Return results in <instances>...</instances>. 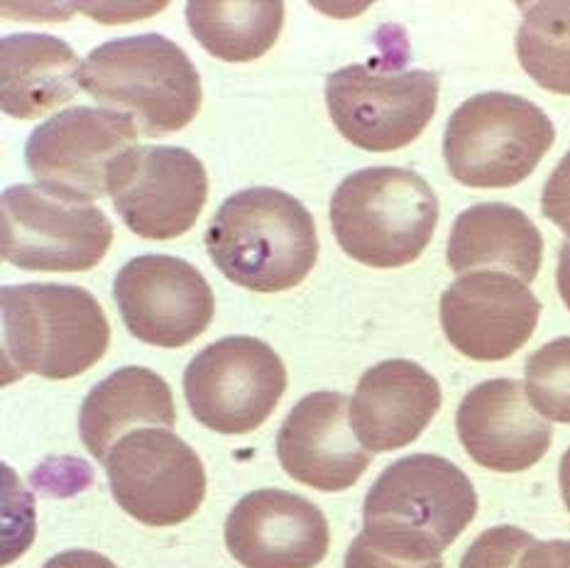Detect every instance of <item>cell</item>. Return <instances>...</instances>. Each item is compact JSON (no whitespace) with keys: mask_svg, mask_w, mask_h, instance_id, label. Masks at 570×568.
Masks as SVG:
<instances>
[{"mask_svg":"<svg viewBox=\"0 0 570 568\" xmlns=\"http://www.w3.org/2000/svg\"><path fill=\"white\" fill-rule=\"evenodd\" d=\"M206 251L218 273L238 287L287 292L316 265V221L296 196L250 187L220 204L206 231Z\"/></svg>","mask_w":570,"mask_h":568,"instance_id":"obj_1","label":"cell"},{"mask_svg":"<svg viewBox=\"0 0 570 568\" xmlns=\"http://www.w3.org/2000/svg\"><path fill=\"white\" fill-rule=\"evenodd\" d=\"M478 515V492L449 459L414 453L384 468L367 490L363 535L377 547L441 559Z\"/></svg>","mask_w":570,"mask_h":568,"instance_id":"obj_2","label":"cell"},{"mask_svg":"<svg viewBox=\"0 0 570 568\" xmlns=\"http://www.w3.org/2000/svg\"><path fill=\"white\" fill-rule=\"evenodd\" d=\"M0 306L6 382L24 375L77 378L108 351L104 306L77 284H8Z\"/></svg>","mask_w":570,"mask_h":568,"instance_id":"obj_3","label":"cell"},{"mask_svg":"<svg viewBox=\"0 0 570 568\" xmlns=\"http://www.w3.org/2000/svg\"><path fill=\"white\" fill-rule=\"evenodd\" d=\"M436 226L439 196L412 169H357L333 192V236L345 255L367 267L396 270L416 263Z\"/></svg>","mask_w":570,"mask_h":568,"instance_id":"obj_4","label":"cell"},{"mask_svg":"<svg viewBox=\"0 0 570 568\" xmlns=\"http://www.w3.org/2000/svg\"><path fill=\"white\" fill-rule=\"evenodd\" d=\"M81 89L138 120L145 135L184 130L204 101L202 77L189 55L157 32L91 49L81 65Z\"/></svg>","mask_w":570,"mask_h":568,"instance_id":"obj_5","label":"cell"},{"mask_svg":"<svg viewBox=\"0 0 570 568\" xmlns=\"http://www.w3.org/2000/svg\"><path fill=\"white\" fill-rule=\"evenodd\" d=\"M553 143V123L537 104L488 91L455 108L445 126L443 157L458 184L507 189L522 184Z\"/></svg>","mask_w":570,"mask_h":568,"instance_id":"obj_6","label":"cell"},{"mask_svg":"<svg viewBox=\"0 0 570 568\" xmlns=\"http://www.w3.org/2000/svg\"><path fill=\"white\" fill-rule=\"evenodd\" d=\"M287 392V368L269 343L228 336L206 345L184 370V398L196 422L240 437L263 427Z\"/></svg>","mask_w":570,"mask_h":568,"instance_id":"obj_7","label":"cell"},{"mask_svg":"<svg viewBox=\"0 0 570 568\" xmlns=\"http://www.w3.org/2000/svg\"><path fill=\"white\" fill-rule=\"evenodd\" d=\"M3 261L30 273H89L114 245L104 208L67 202L40 184L3 192Z\"/></svg>","mask_w":570,"mask_h":568,"instance_id":"obj_8","label":"cell"},{"mask_svg":"<svg viewBox=\"0 0 570 568\" xmlns=\"http://www.w3.org/2000/svg\"><path fill=\"white\" fill-rule=\"evenodd\" d=\"M439 89V77L426 69L377 71L351 65L328 74L326 106L345 140L367 153H394L426 130Z\"/></svg>","mask_w":570,"mask_h":568,"instance_id":"obj_9","label":"cell"},{"mask_svg":"<svg viewBox=\"0 0 570 568\" xmlns=\"http://www.w3.org/2000/svg\"><path fill=\"white\" fill-rule=\"evenodd\" d=\"M138 128L110 108L73 106L47 118L24 143V165L42 189L77 204L108 194V175L130 147Z\"/></svg>","mask_w":570,"mask_h":568,"instance_id":"obj_10","label":"cell"},{"mask_svg":"<svg viewBox=\"0 0 570 568\" xmlns=\"http://www.w3.org/2000/svg\"><path fill=\"white\" fill-rule=\"evenodd\" d=\"M108 486L120 510L147 527H175L206 498L198 453L171 429H135L106 459Z\"/></svg>","mask_w":570,"mask_h":568,"instance_id":"obj_11","label":"cell"},{"mask_svg":"<svg viewBox=\"0 0 570 568\" xmlns=\"http://www.w3.org/2000/svg\"><path fill=\"white\" fill-rule=\"evenodd\" d=\"M108 196L135 236L171 241L189 233L208 199V175L187 147L135 145L108 175Z\"/></svg>","mask_w":570,"mask_h":568,"instance_id":"obj_12","label":"cell"},{"mask_svg":"<svg viewBox=\"0 0 570 568\" xmlns=\"http://www.w3.org/2000/svg\"><path fill=\"white\" fill-rule=\"evenodd\" d=\"M114 296L122 324L142 343L181 349L210 326L214 290L202 270L181 257L140 255L120 267Z\"/></svg>","mask_w":570,"mask_h":568,"instance_id":"obj_13","label":"cell"},{"mask_svg":"<svg viewBox=\"0 0 570 568\" xmlns=\"http://www.w3.org/2000/svg\"><path fill=\"white\" fill-rule=\"evenodd\" d=\"M541 304L519 277L480 270L441 294V326L458 353L482 363L512 358L534 336Z\"/></svg>","mask_w":570,"mask_h":568,"instance_id":"obj_14","label":"cell"},{"mask_svg":"<svg viewBox=\"0 0 570 568\" xmlns=\"http://www.w3.org/2000/svg\"><path fill=\"white\" fill-rule=\"evenodd\" d=\"M328 545L326 515L289 490L247 492L226 520V547L245 568H316Z\"/></svg>","mask_w":570,"mask_h":568,"instance_id":"obj_15","label":"cell"},{"mask_svg":"<svg viewBox=\"0 0 570 568\" xmlns=\"http://www.w3.org/2000/svg\"><path fill=\"white\" fill-rule=\"evenodd\" d=\"M277 459L289 478L321 492L353 488L373 463L351 424V402L318 390L292 407L277 434Z\"/></svg>","mask_w":570,"mask_h":568,"instance_id":"obj_16","label":"cell"},{"mask_svg":"<svg viewBox=\"0 0 570 568\" xmlns=\"http://www.w3.org/2000/svg\"><path fill=\"white\" fill-rule=\"evenodd\" d=\"M458 439L488 471L522 473L549 453L553 429L519 380H485L470 390L455 414Z\"/></svg>","mask_w":570,"mask_h":568,"instance_id":"obj_17","label":"cell"},{"mask_svg":"<svg viewBox=\"0 0 570 568\" xmlns=\"http://www.w3.org/2000/svg\"><path fill=\"white\" fill-rule=\"evenodd\" d=\"M443 402L439 380L414 361H382L357 380L351 400V424L370 453L414 443L439 414Z\"/></svg>","mask_w":570,"mask_h":568,"instance_id":"obj_18","label":"cell"},{"mask_svg":"<svg viewBox=\"0 0 570 568\" xmlns=\"http://www.w3.org/2000/svg\"><path fill=\"white\" fill-rule=\"evenodd\" d=\"M81 89V61L52 35L18 32L0 40V104L3 114L32 120L69 104Z\"/></svg>","mask_w":570,"mask_h":568,"instance_id":"obj_19","label":"cell"},{"mask_svg":"<svg viewBox=\"0 0 570 568\" xmlns=\"http://www.w3.org/2000/svg\"><path fill=\"white\" fill-rule=\"evenodd\" d=\"M145 424L175 429L177 407L171 388L150 368L128 365L98 382L79 412V437L96 461L106 463L116 443Z\"/></svg>","mask_w":570,"mask_h":568,"instance_id":"obj_20","label":"cell"},{"mask_svg":"<svg viewBox=\"0 0 570 568\" xmlns=\"http://www.w3.org/2000/svg\"><path fill=\"white\" fill-rule=\"evenodd\" d=\"M445 255L458 275L502 267L531 284L541 270L543 236L522 208L498 202L475 204L455 218Z\"/></svg>","mask_w":570,"mask_h":568,"instance_id":"obj_21","label":"cell"},{"mask_svg":"<svg viewBox=\"0 0 570 568\" xmlns=\"http://www.w3.org/2000/svg\"><path fill=\"white\" fill-rule=\"evenodd\" d=\"M187 25L196 42L216 59L243 65L269 52L279 40L284 3H187Z\"/></svg>","mask_w":570,"mask_h":568,"instance_id":"obj_22","label":"cell"},{"mask_svg":"<svg viewBox=\"0 0 570 568\" xmlns=\"http://www.w3.org/2000/svg\"><path fill=\"white\" fill-rule=\"evenodd\" d=\"M517 30L519 65L541 89L570 96V0L529 3Z\"/></svg>","mask_w":570,"mask_h":568,"instance_id":"obj_23","label":"cell"},{"mask_svg":"<svg viewBox=\"0 0 570 568\" xmlns=\"http://www.w3.org/2000/svg\"><path fill=\"white\" fill-rule=\"evenodd\" d=\"M524 370L534 410L551 422L570 424V336L541 345L529 355Z\"/></svg>","mask_w":570,"mask_h":568,"instance_id":"obj_24","label":"cell"},{"mask_svg":"<svg viewBox=\"0 0 570 568\" xmlns=\"http://www.w3.org/2000/svg\"><path fill=\"white\" fill-rule=\"evenodd\" d=\"M534 537L512 525L485 529L468 547L461 568H517L522 554L534 545Z\"/></svg>","mask_w":570,"mask_h":568,"instance_id":"obj_25","label":"cell"},{"mask_svg":"<svg viewBox=\"0 0 570 568\" xmlns=\"http://www.w3.org/2000/svg\"><path fill=\"white\" fill-rule=\"evenodd\" d=\"M345 568H445L441 559H419L412 554L377 547L363 532L345 554Z\"/></svg>","mask_w":570,"mask_h":568,"instance_id":"obj_26","label":"cell"},{"mask_svg":"<svg viewBox=\"0 0 570 568\" xmlns=\"http://www.w3.org/2000/svg\"><path fill=\"white\" fill-rule=\"evenodd\" d=\"M541 214L570 238V150L556 165L549 182L543 184Z\"/></svg>","mask_w":570,"mask_h":568,"instance_id":"obj_27","label":"cell"},{"mask_svg":"<svg viewBox=\"0 0 570 568\" xmlns=\"http://www.w3.org/2000/svg\"><path fill=\"white\" fill-rule=\"evenodd\" d=\"M517 568H570V541H534L519 559Z\"/></svg>","mask_w":570,"mask_h":568,"instance_id":"obj_28","label":"cell"},{"mask_svg":"<svg viewBox=\"0 0 570 568\" xmlns=\"http://www.w3.org/2000/svg\"><path fill=\"white\" fill-rule=\"evenodd\" d=\"M42 568H118L104 554L91 549H69L49 559Z\"/></svg>","mask_w":570,"mask_h":568,"instance_id":"obj_29","label":"cell"},{"mask_svg":"<svg viewBox=\"0 0 570 568\" xmlns=\"http://www.w3.org/2000/svg\"><path fill=\"white\" fill-rule=\"evenodd\" d=\"M556 284H559V294H561L563 304L570 309V243L561 245L559 270H556Z\"/></svg>","mask_w":570,"mask_h":568,"instance_id":"obj_30","label":"cell"},{"mask_svg":"<svg viewBox=\"0 0 570 568\" xmlns=\"http://www.w3.org/2000/svg\"><path fill=\"white\" fill-rule=\"evenodd\" d=\"M559 483H561V496H563V502L566 508L570 512V449L563 453L561 459V468H559Z\"/></svg>","mask_w":570,"mask_h":568,"instance_id":"obj_31","label":"cell"}]
</instances>
